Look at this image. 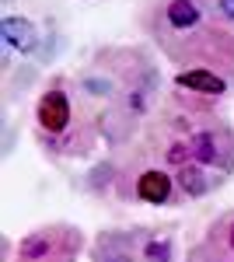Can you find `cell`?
Segmentation results:
<instances>
[{
    "label": "cell",
    "mask_w": 234,
    "mask_h": 262,
    "mask_svg": "<svg viewBox=\"0 0 234 262\" xmlns=\"http://www.w3.org/2000/svg\"><path fill=\"white\" fill-rule=\"evenodd\" d=\"M140 262H175V234H143Z\"/></svg>",
    "instance_id": "obj_11"
},
{
    "label": "cell",
    "mask_w": 234,
    "mask_h": 262,
    "mask_svg": "<svg viewBox=\"0 0 234 262\" xmlns=\"http://www.w3.org/2000/svg\"><path fill=\"white\" fill-rule=\"evenodd\" d=\"M35 143L49 158H88L101 140L98 116L80 108L67 77H53L35 101Z\"/></svg>",
    "instance_id": "obj_2"
},
{
    "label": "cell",
    "mask_w": 234,
    "mask_h": 262,
    "mask_svg": "<svg viewBox=\"0 0 234 262\" xmlns=\"http://www.w3.org/2000/svg\"><path fill=\"white\" fill-rule=\"evenodd\" d=\"M112 185L119 200L126 203H143V206H172L178 203V182L172 171L161 164H122L112 168Z\"/></svg>",
    "instance_id": "obj_3"
},
{
    "label": "cell",
    "mask_w": 234,
    "mask_h": 262,
    "mask_svg": "<svg viewBox=\"0 0 234 262\" xmlns=\"http://www.w3.org/2000/svg\"><path fill=\"white\" fill-rule=\"evenodd\" d=\"M185 262H234L231 255H220V252H214L206 242H199V245H193L189 252H185Z\"/></svg>",
    "instance_id": "obj_12"
},
{
    "label": "cell",
    "mask_w": 234,
    "mask_h": 262,
    "mask_svg": "<svg viewBox=\"0 0 234 262\" xmlns=\"http://www.w3.org/2000/svg\"><path fill=\"white\" fill-rule=\"evenodd\" d=\"M203 242L210 245L214 252L234 259V210H224V213L206 227V238H203Z\"/></svg>",
    "instance_id": "obj_10"
},
{
    "label": "cell",
    "mask_w": 234,
    "mask_h": 262,
    "mask_svg": "<svg viewBox=\"0 0 234 262\" xmlns=\"http://www.w3.org/2000/svg\"><path fill=\"white\" fill-rule=\"evenodd\" d=\"M84 252V234L74 224H46L39 231L25 234L14 248L21 262H77Z\"/></svg>",
    "instance_id": "obj_4"
},
{
    "label": "cell",
    "mask_w": 234,
    "mask_h": 262,
    "mask_svg": "<svg viewBox=\"0 0 234 262\" xmlns=\"http://www.w3.org/2000/svg\"><path fill=\"white\" fill-rule=\"evenodd\" d=\"M140 28L175 70L206 67L234 81V28L217 21L199 0H147Z\"/></svg>",
    "instance_id": "obj_1"
},
{
    "label": "cell",
    "mask_w": 234,
    "mask_h": 262,
    "mask_svg": "<svg viewBox=\"0 0 234 262\" xmlns=\"http://www.w3.org/2000/svg\"><path fill=\"white\" fill-rule=\"evenodd\" d=\"M175 182L185 200H203V196L214 192V185H217V179H210V168L199 161H189L182 168H175Z\"/></svg>",
    "instance_id": "obj_9"
},
{
    "label": "cell",
    "mask_w": 234,
    "mask_h": 262,
    "mask_svg": "<svg viewBox=\"0 0 234 262\" xmlns=\"http://www.w3.org/2000/svg\"><path fill=\"white\" fill-rule=\"evenodd\" d=\"M140 234H126V231H105L98 234L95 248H91V262H140Z\"/></svg>",
    "instance_id": "obj_7"
},
{
    "label": "cell",
    "mask_w": 234,
    "mask_h": 262,
    "mask_svg": "<svg viewBox=\"0 0 234 262\" xmlns=\"http://www.w3.org/2000/svg\"><path fill=\"white\" fill-rule=\"evenodd\" d=\"M14 262H21V259H14Z\"/></svg>",
    "instance_id": "obj_15"
},
{
    "label": "cell",
    "mask_w": 234,
    "mask_h": 262,
    "mask_svg": "<svg viewBox=\"0 0 234 262\" xmlns=\"http://www.w3.org/2000/svg\"><path fill=\"white\" fill-rule=\"evenodd\" d=\"M217 21H224V25H231L234 28V0H199Z\"/></svg>",
    "instance_id": "obj_13"
},
{
    "label": "cell",
    "mask_w": 234,
    "mask_h": 262,
    "mask_svg": "<svg viewBox=\"0 0 234 262\" xmlns=\"http://www.w3.org/2000/svg\"><path fill=\"white\" fill-rule=\"evenodd\" d=\"M0 42L11 53L32 56L39 49V25L32 18H21V14H4L0 18Z\"/></svg>",
    "instance_id": "obj_8"
},
{
    "label": "cell",
    "mask_w": 234,
    "mask_h": 262,
    "mask_svg": "<svg viewBox=\"0 0 234 262\" xmlns=\"http://www.w3.org/2000/svg\"><path fill=\"white\" fill-rule=\"evenodd\" d=\"M175 91H185V95H196V98H224L231 95L234 81L217 74V70H206V67H193V70H175Z\"/></svg>",
    "instance_id": "obj_6"
},
{
    "label": "cell",
    "mask_w": 234,
    "mask_h": 262,
    "mask_svg": "<svg viewBox=\"0 0 234 262\" xmlns=\"http://www.w3.org/2000/svg\"><path fill=\"white\" fill-rule=\"evenodd\" d=\"M189 140H193V158L199 164L217 168L220 175L234 171V129L217 116V108H206L199 116Z\"/></svg>",
    "instance_id": "obj_5"
},
{
    "label": "cell",
    "mask_w": 234,
    "mask_h": 262,
    "mask_svg": "<svg viewBox=\"0 0 234 262\" xmlns=\"http://www.w3.org/2000/svg\"><path fill=\"white\" fill-rule=\"evenodd\" d=\"M4 4H14V0H4Z\"/></svg>",
    "instance_id": "obj_14"
}]
</instances>
